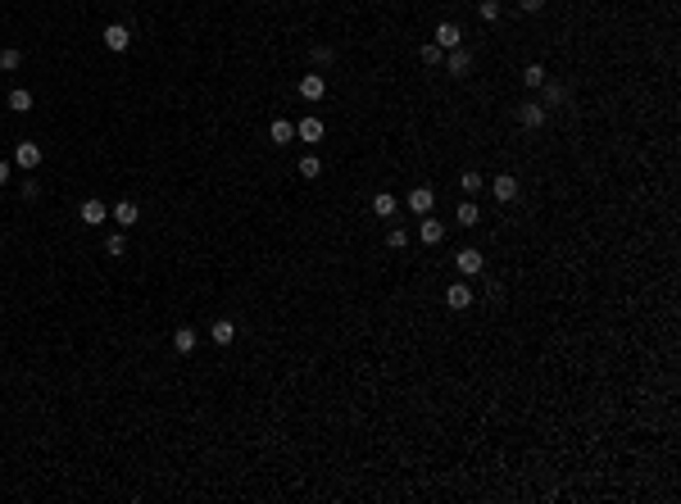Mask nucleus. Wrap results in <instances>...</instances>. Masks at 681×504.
Here are the masks:
<instances>
[{
    "label": "nucleus",
    "mask_w": 681,
    "mask_h": 504,
    "mask_svg": "<svg viewBox=\"0 0 681 504\" xmlns=\"http://www.w3.org/2000/svg\"><path fill=\"white\" fill-rule=\"evenodd\" d=\"M295 137L309 141V145H318L323 137H328V128H323V119H300V123H295Z\"/></svg>",
    "instance_id": "nucleus-11"
},
{
    "label": "nucleus",
    "mask_w": 681,
    "mask_h": 504,
    "mask_svg": "<svg viewBox=\"0 0 681 504\" xmlns=\"http://www.w3.org/2000/svg\"><path fill=\"white\" fill-rule=\"evenodd\" d=\"M459 187H464V196H477V191L486 187V178L477 168H464V173H459Z\"/></svg>",
    "instance_id": "nucleus-20"
},
{
    "label": "nucleus",
    "mask_w": 681,
    "mask_h": 504,
    "mask_svg": "<svg viewBox=\"0 0 681 504\" xmlns=\"http://www.w3.org/2000/svg\"><path fill=\"white\" fill-rule=\"evenodd\" d=\"M300 95H304V100H323V95H328V77H323V73H304L300 77Z\"/></svg>",
    "instance_id": "nucleus-7"
},
{
    "label": "nucleus",
    "mask_w": 681,
    "mask_h": 504,
    "mask_svg": "<svg viewBox=\"0 0 681 504\" xmlns=\"http://www.w3.org/2000/svg\"><path fill=\"white\" fill-rule=\"evenodd\" d=\"M541 91H545V110H554V105H563V100H568V86H563V82H550V77H545V86H541Z\"/></svg>",
    "instance_id": "nucleus-18"
},
{
    "label": "nucleus",
    "mask_w": 681,
    "mask_h": 504,
    "mask_svg": "<svg viewBox=\"0 0 681 504\" xmlns=\"http://www.w3.org/2000/svg\"><path fill=\"white\" fill-rule=\"evenodd\" d=\"M318 173H323L318 154H304V159H300V178H318Z\"/></svg>",
    "instance_id": "nucleus-26"
},
{
    "label": "nucleus",
    "mask_w": 681,
    "mask_h": 504,
    "mask_svg": "<svg viewBox=\"0 0 681 504\" xmlns=\"http://www.w3.org/2000/svg\"><path fill=\"white\" fill-rule=\"evenodd\" d=\"M459 223H464V227H477V223H482V209H477V200L473 196H468L464 200V205H459V214H454Z\"/></svg>",
    "instance_id": "nucleus-21"
},
{
    "label": "nucleus",
    "mask_w": 681,
    "mask_h": 504,
    "mask_svg": "<svg viewBox=\"0 0 681 504\" xmlns=\"http://www.w3.org/2000/svg\"><path fill=\"white\" fill-rule=\"evenodd\" d=\"M18 64H23V51H14V46H0V73H14Z\"/></svg>",
    "instance_id": "nucleus-24"
},
{
    "label": "nucleus",
    "mask_w": 681,
    "mask_h": 504,
    "mask_svg": "<svg viewBox=\"0 0 681 504\" xmlns=\"http://www.w3.org/2000/svg\"><path fill=\"white\" fill-rule=\"evenodd\" d=\"M36 196H41V187H36V178H27L23 182V200H36Z\"/></svg>",
    "instance_id": "nucleus-32"
},
{
    "label": "nucleus",
    "mask_w": 681,
    "mask_h": 504,
    "mask_svg": "<svg viewBox=\"0 0 681 504\" xmlns=\"http://www.w3.org/2000/svg\"><path fill=\"white\" fill-rule=\"evenodd\" d=\"M545 77H550V73H545V64H527V69H522V86L541 91V86H545Z\"/></svg>",
    "instance_id": "nucleus-22"
},
{
    "label": "nucleus",
    "mask_w": 681,
    "mask_h": 504,
    "mask_svg": "<svg viewBox=\"0 0 681 504\" xmlns=\"http://www.w3.org/2000/svg\"><path fill=\"white\" fill-rule=\"evenodd\" d=\"M409 209H414V214H431V209H436V191H431V187H414V191H409Z\"/></svg>",
    "instance_id": "nucleus-10"
},
{
    "label": "nucleus",
    "mask_w": 681,
    "mask_h": 504,
    "mask_svg": "<svg viewBox=\"0 0 681 504\" xmlns=\"http://www.w3.org/2000/svg\"><path fill=\"white\" fill-rule=\"evenodd\" d=\"M518 9H522V14H541L545 0H518Z\"/></svg>",
    "instance_id": "nucleus-31"
},
{
    "label": "nucleus",
    "mask_w": 681,
    "mask_h": 504,
    "mask_svg": "<svg viewBox=\"0 0 681 504\" xmlns=\"http://www.w3.org/2000/svg\"><path fill=\"white\" fill-rule=\"evenodd\" d=\"M313 64H332V60H337V51H332V46H313Z\"/></svg>",
    "instance_id": "nucleus-30"
},
{
    "label": "nucleus",
    "mask_w": 681,
    "mask_h": 504,
    "mask_svg": "<svg viewBox=\"0 0 681 504\" xmlns=\"http://www.w3.org/2000/svg\"><path fill=\"white\" fill-rule=\"evenodd\" d=\"M418 237H423V246H440V241H445V223H436V218L423 214V227H418Z\"/></svg>",
    "instance_id": "nucleus-15"
},
{
    "label": "nucleus",
    "mask_w": 681,
    "mask_h": 504,
    "mask_svg": "<svg viewBox=\"0 0 681 504\" xmlns=\"http://www.w3.org/2000/svg\"><path fill=\"white\" fill-rule=\"evenodd\" d=\"M545 105H536V100H527V105H518V123H522V128H545Z\"/></svg>",
    "instance_id": "nucleus-6"
},
{
    "label": "nucleus",
    "mask_w": 681,
    "mask_h": 504,
    "mask_svg": "<svg viewBox=\"0 0 681 504\" xmlns=\"http://www.w3.org/2000/svg\"><path fill=\"white\" fill-rule=\"evenodd\" d=\"M454 264H459V273H464V277H477V273H482V264H486V259H482V250H473V246H468V250H459V255H454Z\"/></svg>",
    "instance_id": "nucleus-5"
},
{
    "label": "nucleus",
    "mask_w": 681,
    "mask_h": 504,
    "mask_svg": "<svg viewBox=\"0 0 681 504\" xmlns=\"http://www.w3.org/2000/svg\"><path fill=\"white\" fill-rule=\"evenodd\" d=\"M196 341H200V336L191 332V327H177V332H173V350H177V354H191V350H196Z\"/></svg>",
    "instance_id": "nucleus-19"
},
{
    "label": "nucleus",
    "mask_w": 681,
    "mask_h": 504,
    "mask_svg": "<svg viewBox=\"0 0 681 504\" xmlns=\"http://www.w3.org/2000/svg\"><path fill=\"white\" fill-rule=\"evenodd\" d=\"M440 60H445V51H440L436 41H427L423 46V64H436V69H440Z\"/></svg>",
    "instance_id": "nucleus-28"
},
{
    "label": "nucleus",
    "mask_w": 681,
    "mask_h": 504,
    "mask_svg": "<svg viewBox=\"0 0 681 504\" xmlns=\"http://www.w3.org/2000/svg\"><path fill=\"white\" fill-rule=\"evenodd\" d=\"M5 182H9V164L0 159V187H5Z\"/></svg>",
    "instance_id": "nucleus-33"
},
{
    "label": "nucleus",
    "mask_w": 681,
    "mask_h": 504,
    "mask_svg": "<svg viewBox=\"0 0 681 504\" xmlns=\"http://www.w3.org/2000/svg\"><path fill=\"white\" fill-rule=\"evenodd\" d=\"M104 46H109L114 55H123L132 46V27L128 23H109V27H104Z\"/></svg>",
    "instance_id": "nucleus-1"
},
{
    "label": "nucleus",
    "mask_w": 681,
    "mask_h": 504,
    "mask_svg": "<svg viewBox=\"0 0 681 504\" xmlns=\"http://www.w3.org/2000/svg\"><path fill=\"white\" fill-rule=\"evenodd\" d=\"M445 305H450V309H468V305H473V286H468V282L445 286Z\"/></svg>",
    "instance_id": "nucleus-13"
},
{
    "label": "nucleus",
    "mask_w": 681,
    "mask_h": 504,
    "mask_svg": "<svg viewBox=\"0 0 681 504\" xmlns=\"http://www.w3.org/2000/svg\"><path fill=\"white\" fill-rule=\"evenodd\" d=\"M14 164L27 168V173H36V164H41V145H36V141H18L14 145Z\"/></svg>",
    "instance_id": "nucleus-2"
},
{
    "label": "nucleus",
    "mask_w": 681,
    "mask_h": 504,
    "mask_svg": "<svg viewBox=\"0 0 681 504\" xmlns=\"http://www.w3.org/2000/svg\"><path fill=\"white\" fill-rule=\"evenodd\" d=\"M386 246H391V250H405V246H409V232H405V227H391V232H386Z\"/></svg>",
    "instance_id": "nucleus-27"
},
{
    "label": "nucleus",
    "mask_w": 681,
    "mask_h": 504,
    "mask_svg": "<svg viewBox=\"0 0 681 504\" xmlns=\"http://www.w3.org/2000/svg\"><path fill=\"white\" fill-rule=\"evenodd\" d=\"M114 223H119V227H137L141 223V209L132 205V200H119V205H114V214H109Z\"/></svg>",
    "instance_id": "nucleus-12"
},
{
    "label": "nucleus",
    "mask_w": 681,
    "mask_h": 504,
    "mask_svg": "<svg viewBox=\"0 0 681 504\" xmlns=\"http://www.w3.org/2000/svg\"><path fill=\"white\" fill-rule=\"evenodd\" d=\"M436 46L440 51H454V46H464V32H459V23H436Z\"/></svg>",
    "instance_id": "nucleus-9"
},
{
    "label": "nucleus",
    "mask_w": 681,
    "mask_h": 504,
    "mask_svg": "<svg viewBox=\"0 0 681 504\" xmlns=\"http://www.w3.org/2000/svg\"><path fill=\"white\" fill-rule=\"evenodd\" d=\"M477 14H482L486 23H495V18H500V0H482V5H477Z\"/></svg>",
    "instance_id": "nucleus-29"
},
{
    "label": "nucleus",
    "mask_w": 681,
    "mask_h": 504,
    "mask_svg": "<svg viewBox=\"0 0 681 504\" xmlns=\"http://www.w3.org/2000/svg\"><path fill=\"white\" fill-rule=\"evenodd\" d=\"M491 191H495L500 205H513V200H518V178H513V173H500V178H491Z\"/></svg>",
    "instance_id": "nucleus-4"
},
{
    "label": "nucleus",
    "mask_w": 681,
    "mask_h": 504,
    "mask_svg": "<svg viewBox=\"0 0 681 504\" xmlns=\"http://www.w3.org/2000/svg\"><path fill=\"white\" fill-rule=\"evenodd\" d=\"M268 137H273V145H291V141H295V128H291V119H277L273 128H268Z\"/></svg>",
    "instance_id": "nucleus-17"
},
{
    "label": "nucleus",
    "mask_w": 681,
    "mask_h": 504,
    "mask_svg": "<svg viewBox=\"0 0 681 504\" xmlns=\"http://www.w3.org/2000/svg\"><path fill=\"white\" fill-rule=\"evenodd\" d=\"M440 64H445V69H450V77H464L468 69H473V55H468L464 46H454V51H450V55H445V60H440Z\"/></svg>",
    "instance_id": "nucleus-8"
},
{
    "label": "nucleus",
    "mask_w": 681,
    "mask_h": 504,
    "mask_svg": "<svg viewBox=\"0 0 681 504\" xmlns=\"http://www.w3.org/2000/svg\"><path fill=\"white\" fill-rule=\"evenodd\" d=\"M78 218L86 223V227H100V223H104V218H109V205H104V200H95V196H91V200H82V209H78Z\"/></svg>",
    "instance_id": "nucleus-3"
},
{
    "label": "nucleus",
    "mask_w": 681,
    "mask_h": 504,
    "mask_svg": "<svg viewBox=\"0 0 681 504\" xmlns=\"http://www.w3.org/2000/svg\"><path fill=\"white\" fill-rule=\"evenodd\" d=\"M104 255L123 259V255H128V237H123V232H109V237H104Z\"/></svg>",
    "instance_id": "nucleus-23"
},
{
    "label": "nucleus",
    "mask_w": 681,
    "mask_h": 504,
    "mask_svg": "<svg viewBox=\"0 0 681 504\" xmlns=\"http://www.w3.org/2000/svg\"><path fill=\"white\" fill-rule=\"evenodd\" d=\"M396 196H386V191H382V196H372V214H377V218H391V214H396Z\"/></svg>",
    "instance_id": "nucleus-25"
},
{
    "label": "nucleus",
    "mask_w": 681,
    "mask_h": 504,
    "mask_svg": "<svg viewBox=\"0 0 681 504\" xmlns=\"http://www.w3.org/2000/svg\"><path fill=\"white\" fill-rule=\"evenodd\" d=\"M209 341H214V345H232L236 341V323H232V318H218V323L209 327Z\"/></svg>",
    "instance_id": "nucleus-14"
},
{
    "label": "nucleus",
    "mask_w": 681,
    "mask_h": 504,
    "mask_svg": "<svg viewBox=\"0 0 681 504\" xmlns=\"http://www.w3.org/2000/svg\"><path fill=\"white\" fill-rule=\"evenodd\" d=\"M5 105H9L14 114H27V110H32V91H27V86H14V91L5 95Z\"/></svg>",
    "instance_id": "nucleus-16"
}]
</instances>
